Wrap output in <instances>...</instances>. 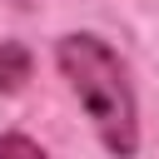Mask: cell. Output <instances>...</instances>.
Returning <instances> with one entry per match:
<instances>
[{"label":"cell","mask_w":159,"mask_h":159,"mask_svg":"<svg viewBox=\"0 0 159 159\" xmlns=\"http://www.w3.org/2000/svg\"><path fill=\"white\" fill-rule=\"evenodd\" d=\"M55 65H60V75L70 80L80 109L89 114L99 144H104L114 159H134V149H139V104H134L124 60H119L99 35L75 30V35H60Z\"/></svg>","instance_id":"6da1fadb"},{"label":"cell","mask_w":159,"mask_h":159,"mask_svg":"<svg viewBox=\"0 0 159 159\" xmlns=\"http://www.w3.org/2000/svg\"><path fill=\"white\" fill-rule=\"evenodd\" d=\"M30 70H35L30 45H20V40H0V94H20L25 80H30Z\"/></svg>","instance_id":"7a4b0ae2"},{"label":"cell","mask_w":159,"mask_h":159,"mask_svg":"<svg viewBox=\"0 0 159 159\" xmlns=\"http://www.w3.org/2000/svg\"><path fill=\"white\" fill-rule=\"evenodd\" d=\"M0 159H50L30 134H20V129H10V134H0Z\"/></svg>","instance_id":"3957f363"}]
</instances>
